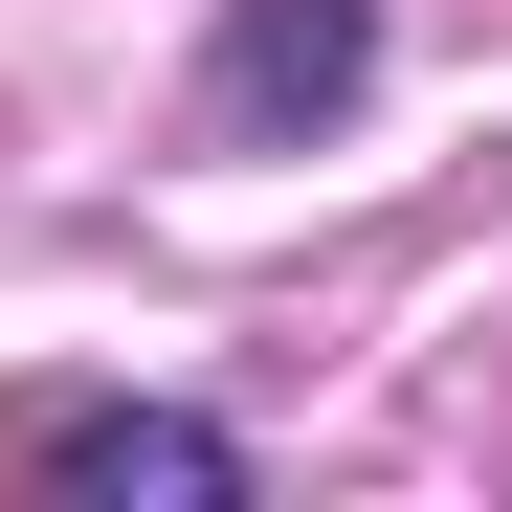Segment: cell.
Instances as JSON below:
<instances>
[{
  "instance_id": "6da1fadb",
  "label": "cell",
  "mask_w": 512,
  "mask_h": 512,
  "mask_svg": "<svg viewBox=\"0 0 512 512\" xmlns=\"http://www.w3.org/2000/svg\"><path fill=\"white\" fill-rule=\"evenodd\" d=\"M357 67H379V0H223V134L357 112Z\"/></svg>"
},
{
  "instance_id": "7a4b0ae2",
  "label": "cell",
  "mask_w": 512,
  "mask_h": 512,
  "mask_svg": "<svg viewBox=\"0 0 512 512\" xmlns=\"http://www.w3.org/2000/svg\"><path fill=\"white\" fill-rule=\"evenodd\" d=\"M45 490H90V512H223L245 446L179 423V401H134V423H45Z\"/></svg>"
}]
</instances>
